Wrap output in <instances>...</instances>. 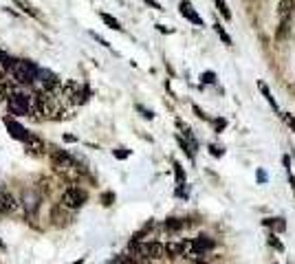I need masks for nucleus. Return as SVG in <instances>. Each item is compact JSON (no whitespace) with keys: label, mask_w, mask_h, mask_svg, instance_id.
Returning <instances> with one entry per match:
<instances>
[{"label":"nucleus","mask_w":295,"mask_h":264,"mask_svg":"<svg viewBox=\"0 0 295 264\" xmlns=\"http://www.w3.org/2000/svg\"><path fill=\"white\" fill-rule=\"evenodd\" d=\"M14 77L18 84H35L38 82V75H40V66L33 62H29V60H18L14 66Z\"/></svg>","instance_id":"1"},{"label":"nucleus","mask_w":295,"mask_h":264,"mask_svg":"<svg viewBox=\"0 0 295 264\" xmlns=\"http://www.w3.org/2000/svg\"><path fill=\"white\" fill-rule=\"evenodd\" d=\"M33 99L35 97L27 95V93H14V95L9 97V101H7V106H9V110L14 112V115L22 117V115H29V112H31Z\"/></svg>","instance_id":"2"},{"label":"nucleus","mask_w":295,"mask_h":264,"mask_svg":"<svg viewBox=\"0 0 295 264\" xmlns=\"http://www.w3.org/2000/svg\"><path fill=\"white\" fill-rule=\"evenodd\" d=\"M86 198H88L86 189L77 187V185H71V187H66L62 194V207H66V209H80L86 202Z\"/></svg>","instance_id":"3"},{"label":"nucleus","mask_w":295,"mask_h":264,"mask_svg":"<svg viewBox=\"0 0 295 264\" xmlns=\"http://www.w3.org/2000/svg\"><path fill=\"white\" fill-rule=\"evenodd\" d=\"M38 84L44 93H55L57 86H60V77L55 73H51L49 68H40V75H38Z\"/></svg>","instance_id":"4"},{"label":"nucleus","mask_w":295,"mask_h":264,"mask_svg":"<svg viewBox=\"0 0 295 264\" xmlns=\"http://www.w3.org/2000/svg\"><path fill=\"white\" fill-rule=\"evenodd\" d=\"M214 247H216V242L212 240L210 235H198V238H194V240H192V253H190V258L210 253V251H214Z\"/></svg>","instance_id":"5"},{"label":"nucleus","mask_w":295,"mask_h":264,"mask_svg":"<svg viewBox=\"0 0 295 264\" xmlns=\"http://www.w3.org/2000/svg\"><path fill=\"white\" fill-rule=\"evenodd\" d=\"M51 158H53V165H55L60 172H68V170L75 168V158H73L71 154H66L64 150H53Z\"/></svg>","instance_id":"6"},{"label":"nucleus","mask_w":295,"mask_h":264,"mask_svg":"<svg viewBox=\"0 0 295 264\" xmlns=\"http://www.w3.org/2000/svg\"><path fill=\"white\" fill-rule=\"evenodd\" d=\"M2 121H5L7 130H9V135L14 137V139L22 141V143H24V141H27V137H29V130L24 128V125H20L18 121H16V119H11V117H5V119H2Z\"/></svg>","instance_id":"7"},{"label":"nucleus","mask_w":295,"mask_h":264,"mask_svg":"<svg viewBox=\"0 0 295 264\" xmlns=\"http://www.w3.org/2000/svg\"><path fill=\"white\" fill-rule=\"evenodd\" d=\"M16 209H18L16 196L7 189H0V214H14Z\"/></svg>","instance_id":"8"},{"label":"nucleus","mask_w":295,"mask_h":264,"mask_svg":"<svg viewBox=\"0 0 295 264\" xmlns=\"http://www.w3.org/2000/svg\"><path fill=\"white\" fill-rule=\"evenodd\" d=\"M179 11H181L183 18H187L192 24H196V27H203V18H200L198 14H196V9L192 7V2H187V0H181V5H179Z\"/></svg>","instance_id":"9"},{"label":"nucleus","mask_w":295,"mask_h":264,"mask_svg":"<svg viewBox=\"0 0 295 264\" xmlns=\"http://www.w3.org/2000/svg\"><path fill=\"white\" fill-rule=\"evenodd\" d=\"M141 251L148 255L150 260H161L165 258V245L161 242H148V245H141Z\"/></svg>","instance_id":"10"},{"label":"nucleus","mask_w":295,"mask_h":264,"mask_svg":"<svg viewBox=\"0 0 295 264\" xmlns=\"http://www.w3.org/2000/svg\"><path fill=\"white\" fill-rule=\"evenodd\" d=\"M24 145H27V150H31L33 154H42L44 152V141L40 139L38 135H33V132H29L27 141H24Z\"/></svg>","instance_id":"11"},{"label":"nucleus","mask_w":295,"mask_h":264,"mask_svg":"<svg viewBox=\"0 0 295 264\" xmlns=\"http://www.w3.org/2000/svg\"><path fill=\"white\" fill-rule=\"evenodd\" d=\"M293 11H295V0H280L278 2V16H280V20L293 18Z\"/></svg>","instance_id":"12"},{"label":"nucleus","mask_w":295,"mask_h":264,"mask_svg":"<svg viewBox=\"0 0 295 264\" xmlns=\"http://www.w3.org/2000/svg\"><path fill=\"white\" fill-rule=\"evenodd\" d=\"M179 255H183V242H167L165 245V258L174 260V258H179Z\"/></svg>","instance_id":"13"},{"label":"nucleus","mask_w":295,"mask_h":264,"mask_svg":"<svg viewBox=\"0 0 295 264\" xmlns=\"http://www.w3.org/2000/svg\"><path fill=\"white\" fill-rule=\"evenodd\" d=\"M14 2L18 5V9H20V11H24L27 16H31V18H40V14L35 11V7L31 5L29 0H14Z\"/></svg>","instance_id":"14"},{"label":"nucleus","mask_w":295,"mask_h":264,"mask_svg":"<svg viewBox=\"0 0 295 264\" xmlns=\"http://www.w3.org/2000/svg\"><path fill=\"white\" fill-rule=\"evenodd\" d=\"M289 31H291V18L280 20V27H278V31H276V40H284L286 35H289Z\"/></svg>","instance_id":"15"},{"label":"nucleus","mask_w":295,"mask_h":264,"mask_svg":"<svg viewBox=\"0 0 295 264\" xmlns=\"http://www.w3.org/2000/svg\"><path fill=\"white\" fill-rule=\"evenodd\" d=\"M183 227H185V220H183V218H167L165 220L167 231H181Z\"/></svg>","instance_id":"16"},{"label":"nucleus","mask_w":295,"mask_h":264,"mask_svg":"<svg viewBox=\"0 0 295 264\" xmlns=\"http://www.w3.org/2000/svg\"><path fill=\"white\" fill-rule=\"evenodd\" d=\"M101 16V20H104L106 24H108L110 29H115V31H124V27H121V22L117 18H113V16L110 14H99Z\"/></svg>","instance_id":"17"},{"label":"nucleus","mask_w":295,"mask_h":264,"mask_svg":"<svg viewBox=\"0 0 295 264\" xmlns=\"http://www.w3.org/2000/svg\"><path fill=\"white\" fill-rule=\"evenodd\" d=\"M264 225L273 227L278 233H282V231L286 229V225H284V220H282V218H267V220H264Z\"/></svg>","instance_id":"18"},{"label":"nucleus","mask_w":295,"mask_h":264,"mask_svg":"<svg viewBox=\"0 0 295 264\" xmlns=\"http://www.w3.org/2000/svg\"><path fill=\"white\" fill-rule=\"evenodd\" d=\"M14 95L11 86L7 82H0V101H9V97Z\"/></svg>","instance_id":"19"},{"label":"nucleus","mask_w":295,"mask_h":264,"mask_svg":"<svg viewBox=\"0 0 295 264\" xmlns=\"http://www.w3.org/2000/svg\"><path fill=\"white\" fill-rule=\"evenodd\" d=\"M216 7H218V11L225 16V20H229V18H231V14H229V9H227V2H225V0H216Z\"/></svg>","instance_id":"20"},{"label":"nucleus","mask_w":295,"mask_h":264,"mask_svg":"<svg viewBox=\"0 0 295 264\" xmlns=\"http://www.w3.org/2000/svg\"><path fill=\"white\" fill-rule=\"evenodd\" d=\"M258 86H260V91H262V93H264V97H267V99H269V104H271V106H273V108H276V110H278V104H276V101H273V97H271V93H269V88H267V86H264V84H262V82H260V84H258Z\"/></svg>","instance_id":"21"},{"label":"nucleus","mask_w":295,"mask_h":264,"mask_svg":"<svg viewBox=\"0 0 295 264\" xmlns=\"http://www.w3.org/2000/svg\"><path fill=\"white\" fill-rule=\"evenodd\" d=\"M174 172H176V181H179V185H183V183H185V174H183V170H181L179 163H174Z\"/></svg>","instance_id":"22"},{"label":"nucleus","mask_w":295,"mask_h":264,"mask_svg":"<svg viewBox=\"0 0 295 264\" xmlns=\"http://www.w3.org/2000/svg\"><path fill=\"white\" fill-rule=\"evenodd\" d=\"M214 27H216V31H218V35H220V38H223V42H225V44H231V38H229V35L225 33V29H223V27H220V24H214Z\"/></svg>","instance_id":"23"},{"label":"nucleus","mask_w":295,"mask_h":264,"mask_svg":"<svg viewBox=\"0 0 295 264\" xmlns=\"http://www.w3.org/2000/svg\"><path fill=\"white\" fill-rule=\"evenodd\" d=\"M269 245H271V247H276L278 251H282V249H284V247H282V242L278 240L276 235H269Z\"/></svg>","instance_id":"24"},{"label":"nucleus","mask_w":295,"mask_h":264,"mask_svg":"<svg viewBox=\"0 0 295 264\" xmlns=\"http://www.w3.org/2000/svg\"><path fill=\"white\" fill-rule=\"evenodd\" d=\"M214 73H203V82H207V84H214Z\"/></svg>","instance_id":"25"},{"label":"nucleus","mask_w":295,"mask_h":264,"mask_svg":"<svg viewBox=\"0 0 295 264\" xmlns=\"http://www.w3.org/2000/svg\"><path fill=\"white\" fill-rule=\"evenodd\" d=\"M128 154H130V152H126V150H124V148H119V150H115V156H117V158H126V156H128Z\"/></svg>","instance_id":"26"},{"label":"nucleus","mask_w":295,"mask_h":264,"mask_svg":"<svg viewBox=\"0 0 295 264\" xmlns=\"http://www.w3.org/2000/svg\"><path fill=\"white\" fill-rule=\"evenodd\" d=\"M146 5H150V7H154V9H161V5H159L157 0H143Z\"/></svg>","instance_id":"27"},{"label":"nucleus","mask_w":295,"mask_h":264,"mask_svg":"<svg viewBox=\"0 0 295 264\" xmlns=\"http://www.w3.org/2000/svg\"><path fill=\"white\" fill-rule=\"evenodd\" d=\"M210 150H212V154H214V156H220V154H223V150L216 148V145H210Z\"/></svg>","instance_id":"28"},{"label":"nucleus","mask_w":295,"mask_h":264,"mask_svg":"<svg viewBox=\"0 0 295 264\" xmlns=\"http://www.w3.org/2000/svg\"><path fill=\"white\" fill-rule=\"evenodd\" d=\"M258 181H262V183H264V181H267V174H264V172H262V170H258Z\"/></svg>","instance_id":"29"},{"label":"nucleus","mask_w":295,"mask_h":264,"mask_svg":"<svg viewBox=\"0 0 295 264\" xmlns=\"http://www.w3.org/2000/svg\"><path fill=\"white\" fill-rule=\"evenodd\" d=\"M284 119H286V124H289V125H291V128H293V130H295V119H291V117H289V115H284Z\"/></svg>","instance_id":"30"},{"label":"nucleus","mask_w":295,"mask_h":264,"mask_svg":"<svg viewBox=\"0 0 295 264\" xmlns=\"http://www.w3.org/2000/svg\"><path fill=\"white\" fill-rule=\"evenodd\" d=\"M225 128V119H218L216 121V130H223Z\"/></svg>","instance_id":"31"},{"label":"nucleus","mask_w":295,"mask_h":264,"mask_svg":"<svg viewBox=\"0 0 295 264\" xmlns=\"http://www.w3.org/2000/svg\"><path fill=\"white\" fill-rule=\"evenodd\" d=\"M113 198H115V196H113V194H106V196H104V201H106V202H104V205H110V201H113Z\"/></svg>","instance_id":"32"},{"label":"nucleus","mask_w":295,"mask_h":264,"mask_svg":"<svg viewBox=\"0 0 295 264\" xmlns=\"http://www.w3.org/2000/svg\"><path fill=\"white\" fill-rule=\"evenodd\" d=\"M71 264H84V260H77V262H71Z\"/></svg>","instance_id":"33"},{"label":"nucleus","mask_w":295,"mask_h":264,"mask_svg":"<svg viewBox=\"0 0 295 264\" xmlns=\"http://www.w3.org/2000/svg\"><path fill=\"white\" fill-rule=\"evenodd\" d=\"M0 249H5V245H2V242H0Z\"/></svg>","instance_id":"34"}]
</instances>
